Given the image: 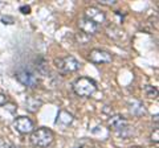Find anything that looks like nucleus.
Segmentation results:
<instances>
[{"instance_id":"obj_13","label":"nucleus","mask_w":159,"mask_h":148,"mask_svg":"<svg viewBox=\"0 0 159 148\" xmlns=\"http://www.w3.org/2000/svg\"><path fill=\"white\" fill-rule=\"evenodd\" d=\"M76 40L80 42V44H86L89 40H90V36H88V34L82 33V32H78L76 34Z\"/></svg>"},{"instance_id":"obj_9","label":"nucleus","mask_w":159,"mask_h":148,"mask_svg":"<svg viewBox=\"0 0 159 148\" xmlns=\"http://www.w3.org/2000/svg\"><path fill=\"white\" fill-rule=\"evenodd\" d=\"M109 126H110V128H113L114 131L121 132L122 130H126L127 128V120L122 115H114L109 119Z\"/></svg>"},{"instance_id":"obj_12","label":"nucleus","mask_w":159,"mask_h":148,"mask_svg":"<svg viewBox=\"0 0 159 148\" xmlns=\"http://www.w3.org/2000/svg\"><path fill=\"white\" fill-rule=\"evenodd\" d=\"M106 32H107V36L114 38V40H121V38H123V36H125L123 31H121V29L117 27H109Z\"/></svg>"},{"instance_id":"obj_19","label":"nucleus","mask_w":159,"mask_h":148,"mask_svg":"<svg viewBox=\"0 0 159 148\" xmlns=\"http://www.w3.org/2000/svg\"><path fill=\"white\" fill-rule=\"evenodd\" d=\"M7 103V97L4 94H0V106H4Z\"/></svg>"},{"instance_id":"obj_17","label":"nucleus","mask_w":159,"mask_h":148,"mask_svg":"<svg viewBox=\"0 0 159 148\" xmlns=\"http://www.w3.org/2000/svg\"><path fill=\"white\" fill-rule=\"evenodd\" d=\"M2 21H3V24H13L15 23V20H13V17H11V16H4V17H2Z\"/></svg>"},{"instance_id":"obj_5","label":"nucleus","mask_w":159,"mask_h":148,"mask_svg":"<svg viewBox=\"0 0 159 148\" xmlns=\"http://www.w3.org/2000/svg\"><path fill=\"white\" fill-rule=\"evenodd\" d=\"M111 60H113L111 53L102 50V49H93L89 53V61L93 63H109L111 62Z\"/></svg>"},{"instance_id":"obj_14","label":"nucleus","mask_w":159,"mask_h":148,"mask_svg":"<svg viewBox=\"0 0 159 148\" xmlns=\"http://www.w3.org/2000/svg\"><path fill=\"white\" fill-rule=\"evenodd\" d=\"M146 91H147V95L150 97V98H157V95H158L157 89H154L152 86H147L146 87Z\"/></svg>"},{"instance_id":"obj_15","label":"nucleus","mask_w":159,"mask_h":148,"mask_svg":"<svg viewBox=\"0 0 159 148\" xmlns=\"http://www.w3.org/2000/svg\"><path fill=\"white\" fill-rule=\"evenodd\" d=\"M98 3L101 4V6H114V4L117 3V0H98Z\"/></svg>"},{"instance_id":"obj_10","label":"nucleus","mask_w":159,"mask_h":148,"mask_svg":"<svg viewBox=\"0 0 159 148\" xmlns=\"http://www.w3.org/2000/svg\"><path fill=\"white\" fill-rule=\"evenodd\" d=\"M41 106H43V102L40 99H37V98L29 97V98H27V101H25V108L28 111H31V112H36Z\"/></svg>"},{"instance_id":"obj_1","label":"nucleus","mask_w":159,"mask_h":148,"mask_svg":"<svg viewBox=\"0 0 159 148\" xmlns=\"http://www.w3.org/2000/svg\"><path fill=\"white\" fill-rule=\"evenodd\" d=\"M53 139H54L53 131L49 130V128H45V127L33 130V132L31 134V143L34 147L45 148V147L52 144Z\"/></svg>"},{"instance_id":"obj_11","label":"nucleus","mask_w":159,"mask_h":148,"mask_svg":"<svg viewBox=\"0 0 159 148\" xmlns=\"http://www.w3.org/2000/svg\"><path fill=\"white\" fill-rule=\"evenodd\" d=\"M72 122H73V115L70 114V112H68L65 110L58 111V114H57V123H61V124H64V126H68V124H70Z\"/></svg>"},{"instance_id":"obj_3","label":"nucleus","mask_w":159,"mask_h":148,"mask_svg":"<svg viewBox=\"0 0 159 148\" xmlns=\"http://www.w3.org/2000/svg\"><path fill=\"white\" fill-rule=\"evenodd\" d=\"M15 77L25 87H34V86H37V83H39L37 76L28 67H21V69H19V70H16Z\"/></svg>"},{"instance_id":"obj_2","label":"nucleus","mask_w":159,"mask_h":148,"mask_svg":"<svg viewBox=\"0 0 159 148\" xmlns=\"http://www.w3.org/2000/svg\"><path fill=\"white\" fill-rule=\"evenodd\" d=\"M73 90L77 95L88 98L96 93L97 85L93 80H90V78L81 77V78H78V80H76V82L73 83Z\"/></svg>"},{"instance_id":"obj_20","label":"nucleus","mask_w":159,"mask_h":148,"mask_svg":"<svg viewBox=\"0 0 159 148\" xmlns=\"http://www.w3.org/2000/svg\"><path fill=\"white\" fill-rule=\"evenodd\" d=\"M0 148H17V147L16 146H12V144H6V146L0 147Z\"/></svg>"},{"instance_id":"obj_7","label":"nucleus","mask_w":159,"mask_h":148,"mask_svg":"<svg viewBox=\"0 0 159 148\" xmlns=\"http://www.w3.org/2000/svg\"><path fill=\"white\" fill-rule=\"evenodd\" d=\"M85 19H88V20H90L94 24L99 25V24L105 23L106 16H105V13H103L101 9H98L96 7H90V8H88L85 11Z\"/></svg>"},{"instance_id":"obj_21","label":"nucleus","mask_w":159,"mask_h":148,"mask_svg":"<svg viewBox=\"0 0 159 148\" xmlns=\"http://www.w3.org/2000/svg\"><path fill=\"white\" fill-rule=\"evenodd\" d=\"M131 148H143V147H139V146H135V147H131Z\"/></svg>"},{"instance_id":"obj_18","label":"nucleus","mask_w":159,"mask_h":148,"mask_svg":"<svg viewBox=\"0 0 159 148\" xmlns=\"http://www.w3.org/2000/svg\"><path fill=\"white\" fill-rule=\"evenodd\" d=\"M20 12L24 13V15L31 13V7H29V6H23V7H20Z\"/></svg>"},{"instance_id":"obj_8","label":"nucleus","mask_w":159,"mask_h":148,"mask_svg":"<svg viewBox=\"0 0 159 148\" xmlns=\"http://www.w3.org/2000/svg\"><path fill=\"white\" fill-rule=\"evenodd\" d=\"M78 28H80V32L88 34V36H92V34L97 33L98 32V25L94 24L93 21L88 20V19L82 17L78 20Z\"/></svg>"},{"instance_id":"obj_6","label":"nucleus","mask_w":159,"mask_h":148,"mask_svg":"<svg viewBox=\"0 0 159 148\" xmlns=\"http://www.w3.org/2000/svg\"><path fill=\"white\" fill-rule=\"evenodd\" d=\"M15 128L21 134H32L33 132V122L27 116H19L15 119Z\"/></svg>"},{"instance_id":"obj_4","label":"nucleus","mask_w":159,"mask_h":148,"mask_svg":"<svg viewBox=\"0 0 159 148\" xmlns=\"http://www.w3.org/2000/svg\"><path fill=\"white\" fill-rule=\"evenodd\" d=\"M54 65H56L58 70H61L64 73H73V72L78 70L81 63L73 56H66L62 58H56V60H54Z\"/></svg>"},{"instance_id":"obj_16","label":"nucleus","mask_w":159,"mask_h":148,"mask_svg":"<svg viewBox=\"0 0 159 148\" xmlns=\"http://www.w3.org/2000/svg\"><path fill=\"white\" fill-rule=\"evenodd\" d=\"M151 140L154 143H158L159 141V130L158 128H155V130L152 131V134H151Z\"/></svg>"}]
</instances>
